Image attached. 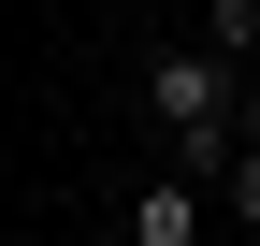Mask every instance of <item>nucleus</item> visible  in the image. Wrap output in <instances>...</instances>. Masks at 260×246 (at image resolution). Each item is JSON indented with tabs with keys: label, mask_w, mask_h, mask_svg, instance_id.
I'll list each match as a JSON object with an SVG mask.
<instances>
[{
	"label": "nucleus",
	"mask_w": 260,
	"mask_h": 246,
	"mask_svg": "<svg viewBox=\"0 0 260 246\" xmlns=\"http://www.w3.org/2000/svg\"><path fill=\"white\" fill-rule=\"evenodd\" d=\"M130 246H203V174H174V160H159L145 189H130Z\"/></svg>",
	"instance_id": "1"
},
{
	"label": "nucleus",
	"mask_w": 260,
	"mask_h": 246,
	"mask_svg": "<svg viewBox=\"0 0 260 246\" xmlns=\"http://www.w3.org/2000/svg\"><path fill=\"white\" fill-rule=\"evenodd\" d=\"M203 44H217V58L246 73V58H260V0H203Z\"/></svg>",
	"instance_id": "2"
},
{
	"label": "nucleus",
	"mask_w": 260,
	"mask_h": 246,
	"mask_svg": "<svg viewBox=\"0 0 260 246\" xmlns=\"http://www.w3.org/2000/svg\"><path fill=\"white\" fill-rule=\"evenodd\" d=\"M217 203H232V218L260 232V145H246V160H232V189H217Z\"/></svg>",
	"instance_id": "3"
}]
</instances>
